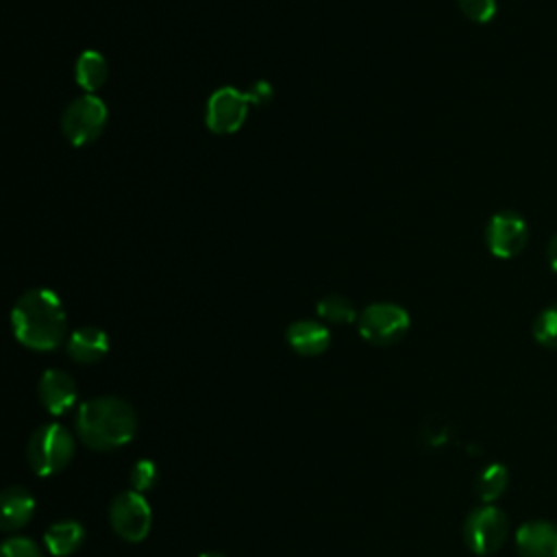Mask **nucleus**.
I'll return each instance as SVG.
<instances>
[{
    "instance_id": "1",
    "label": "nucleus",
    "mask_w": 557,
    "mask_h": 557,
    "mask_svg": "<svg viewBox=\"0 0 557 557\" xmlns=\"http://www.w3.org/2000/svg\"><path fill=\"white\" fill-rule=\"evenodd\" d=\"M13 335L33 350L57 348L67 333V315L59 296L46 287L24 292L11 311Z\"/></svg>"
},
{
    "instance_id": "2",
    "label": "nucleus",
    "mask_w": 557,
    "mask_h": 557,
    "mask_svg": "<svg viewBox=\"0 0 557 557\" xmlns=\"http://www.w3.org/2000/svg\"><path fill=\"white\" fill-rule=\"evenodd\" d=\"M74 424L85 446L107 453L133 440L137 416L135 409L117 396H96L78 407Z\"/></svg>"
},
{
    "instance_id": "3",
    "label": "nucleus",
    "mask_w": 557,
    "mask_h": 557,
    "mask_svg": "<svg viewBox=\"0 0 557 557\" xmlns=\"http://www.w3.org/2000/svg\"><path fill=\"white\" fill-rule=\"evenodd\" d=\"M72 457H74V437L63 424L48 422L33 431L26 446V459L35 474L39 476L57 474L72 461Z\"/></svg>"
},
{
    "instance_id": "4",
    "label": "nucleus",
    "mask_w": 557,
    "mask_h": 557,
    "mask_svg": "<svg viewBox=\"0 0 557 557\" xmlns=\"http://www.w3.org/2000/svg\"><path fill=\"white\" fill-rule=\"evenodd\" d=\"M509 535V518L496 505L474 507L463 522V542L474 555L496 553Z\"/></svg>"
},
{
    "instance_id": "5",
    "label": "nucleus",
    "mask_w": 557,
    "mask_h": 557,
    "mask_svg": "<svg viewBox=\"0 0 557 557\" xmlns=\"http://www.w3.org/2000/svg\"><path fill=\"white\" fill-rule=\"evenodd\" d=\"M359 335L374 346H389L409 331V313L394 302H374L366 307L359 318Z\"/></svg>"
},
{
    "instance_id": "6",
    "label": "nucleus",
    "mask_w": 557,
    "mask_h": 557,
    "mask_svg": "<svg viewBox=\"0 0 557 557\" xmlns=\"http://www.w3.org/2000/svg\"><path fill=\"white\" fill-rule=\"evenodd\" d=\"M109 522L111 529L126 542H141L150 533L152 511L144 494L135 490L120 492L109 505Z\"/></svg>"
},
{
    "instance_id": "7",
    "label": "nucleus",
    "mask_w": 557,
    "mask_h": 557,
    "mask_svg": "<svg viewBox=\"0 0 557 557\" xmlns=\"http://www.w3.org/2000/svg\"><path fill=\"white\" fill-rule=\"evenodd\" d=\"M107 122V104L94 96L85 94L76 100L70 102V107L63 111L61 117V128L63 135L74 144V146H85L98 139Z\"/></svg>"
},
{
    "instance_id": "8",
    "label": "nucleus",
    "mask_w": 557,
    "mask_h": 557,
    "mask_svg": "<svg viewBox=\"0 0 557 557\" xmlns=\"http://www.w3.org/2000/svg\"><path fill=\"white\" fill-rule=\"evenodd\" d=\"M529 226L516 211H498L490 218L485 228V242L494 257L511 259L527 246Z\"/></svg>"
},
{
    "instance_id": "9",
    "label": "nucleus",
    "mask_w": 557,
    "mask_h": 557,
    "mask_svg": "<svg viewBox=\"0 0 557 557\" xmlns=\"http://www.w3.org/2000/svg\"><path fill=\"white\" fill-rule=\"evenodd\" d=\"M248 91H239L235 87H220L211 94L207 102V126L213 133L226 135L235 133L248 113Z\"/></svg>"
},
{
    "instance_id": "10",
    "label": "nucleus",
    "mask_w": 557,
    "mask_h": 557,
    "mask_svg": "<svg viewBox=\"0 0 557 557\" xmlns=\"http://www.w3.org/2000/svg\"><path fill=\"white\" fill-rule=\"evenodd\" d=\"M37 396L44 409L52 416H63L76 403L78 389L65 370H46L37 385Z\"/></svg>"
},
{
    "instance_id": "11",
    "label": "nucleus",
    "mask_w": 557,
    "mask_h": 557,
    "mask_svg": "<svg viewBox=\"0 0 557 557\" xmlns=\"http://www.w3.org/2000/svg\"><path fill=\"white\" fill-rule=\"evenodd\" d=\"M520 557H557V524L550 520H529L516 531Z\"/></svg>"
},
{
    "instance_id": "12",
    "label": "nucleus",
    "mask_w": 557,
    "mask_h": 557,
    "mask_svg": "<svg viewBox=\"0 0 557 557\" xmlns=\"http://www.w3.org/2000/svg\"><path fill=\"white\" fill-rule=\"evenodd\" d=\"M287 344L292 350L305 357L322 355L331 344V333L322 322L315 320H296L287 326Z\"/></svg>"
},
{
    "instance_id": "13",
    "label": "nucleus",
    "mask_w": 557,
    "mask_h": 557,
    "mask_svg": "<svg viewBox=\"0 0 557 557\" xmlns=\"http://www.w3.org/2000/svg\"><path fill=\"white\" fill-rule=\"evenodd\" d=\"M2 507V531H15L28 524L35 513V496L22 485H9L0 494Z\"/></svg>"
},
{
    "instance_id": "14",
    "label": "nucleus",
    "mask_w": 557,
    "mask_h": 557,
    "mask_svg": "<svg viewBox=\"0 0 557 557\" xmlns=\"http://www.w3.org/2000/svg\"><path fill=\"white\" fill-rule=\"evenodd\" d=\"M109 352V335L98 326H81L67 339V355L78 363H96Z\"/></svg>"
},
{
    "instance_id": "15",
    "label": "nucleus",
    "mask_w": 557,
    "mask_h": 557,
    "mask_svg": "<svg viewBox=\"0 0 557 557\" xmlns=\"http://www.w3.org/2000/svg\"><path fill=\"white\" fill-rule=\"evenodd\" d=\"M85 540V527L78 520H59L44 533V544L50 555L67 557L81 548Z\"/></svg>"
},
{
    "instance_id": "16",
    "label": "nucleus",
    "mask_w": 557,
    "mask_h": 557,
    "mask_svg": "<svg viewBox=\"0 0 557 557\" xmlns=\"http://www.w3.org/2000/svg\"><path fill=\"white\" fill-rule=\"evenodd\" d=\"M107 81V61L100 52L87 50L76 61V83L87 91H96Z\"/></svg>"
},
{
    "instance_id": "17",
    "label": "nucleus",
    "mask_w": 557,
    "mask_h": 557,
    "mask_svg": "<svg viewBox=\"0 0 557 557\" xmlns=\"http://www.w3.org/2000/svg\"><path fill=\"white\" fill-rule=\"evenodd\" d=\"M509 485V470L503 463H490L476 476V496L483 505H492L498 500Z\"/></svg>"
},
{
    "instance_id": "18",
    "label": "nucleus",
    "mask_w": 557,
    "mask_h": 557,
    "mask_svg": "<svg viewBox=\"0 0 557 557\" xmlns=\"http://www.w3.org/2000/svg\"><path fill=\"white\" fill-rule=\"evenodd\" d=\"M318 313L320 318H324L326 322L333 324H348L357 320V311L352 307V302L342 296V294H329L318 302Z\"/></svg>"
},
{
    "instance_id": "19",
    "label": "nucleus",
    "mask_w": 557,
    "mask_h": 557,
    "mask_svg": "<svg viewBox=\"0 0 557 557\" xmlns=\"http://www.w3.org/2000/svg\"><path fill=\"white\" fill-rule=\"evenodd\" d=\"M533 337L546 348H557V305L542 309L533 322Z\"/></svg>"
},
{
    "instance_id": "20",
    "label": "nucleus",
    "mask_w": 557,
    "mask_h": 557,
    "mask_svg": "<svg viewBox=\"0 0 557 557\" xmlns=\"http://www.w3.org/2000/svg\"><path fill=\"white\" fill-rule=\"evenodd\" d=\"M157 466L150 459H139L131 470V487L144 494L157 483Z\"/></svg>"
},
{
    "instance_id": "21",
    "label": "nucleus",
    "mask_w": 557,
    "mask_h": 557,
    "mask_svg": "<svg viewBox=\"0 0 557 557\" xmlns=\"http://www.w3.org/2000/svg\"><path fill=\"white\" fill-rule=\"evenodd\" d=\"M459 9L468 20L485 24L496 13V0H459Z\"/></svg>"
},
{
    "instance_id": "22",
    "label": "nucleus",
    "mask_w": 557,
    "mask_h": 557,
    "mask_svg": "<svg viewBox=\"0 0 557 557\" xmlns=\"http://www.w3.org/2000/svg\"><path fill=\"white\" fill-rule=\"evenodd\" d=\"M2 557H41V548L30 537H9L2 544Z\"/></svg>"
},
{
    "instance_id": "23",
    "label": "nucleus",
    "mask_w": 557,
    "mask_h": 557,
    "mask_svg": "<svg viewBox=\"0 0 557 557\" xmlns=\"http://www.w3.org/2000/svg\"><path fill=\"white\" fill-rule=\"evenodd\" d=\"M546 255H548V263H550V268L557 272V233L553 235V239L548 242V250H546Z\"/></svg>"
},
{
    "instance_id": "24",
    "label": "nucleus",
    "mask_w": 557,
    "mask_h": 557,
    "mask_svg": "<svg viewBox=\"0 0 557 557\" xmlns=\"http://www.w3.org/2000/svg\"><path fill=\"white\" fill-rule=\"evenodd\" d=\"M200 557H226V555H222V553H213V550H209V553H202Z\"/></svg>"
}]
</instances>
